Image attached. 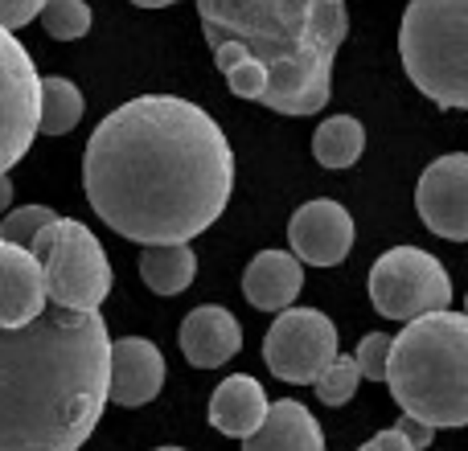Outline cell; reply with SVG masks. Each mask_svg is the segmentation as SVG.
<instances>
[{
    "instance_id": "obj_1",
    "label": "cell",
    "mask_w": 468,
    "mask_h": 451,
    "mask_svg": "<svg viewBox=\"0 0 468 451\" xmlns=\"http://www.w3.org/2000/svg\"><path fill=\"white\" fill-rule=\"evenodd\" d=\"M87 202L140 246H186L222 218L234 152L210 111L177 95H140L115 107L87 140Z\"/></svg>"
},
{
    "instance_id": "obj_2",
    "label": "cell",
    "mask_w": 468,
    "mask_h": 451,
    "mask_svg": "<svg viewBox=\"0 0 468 451\" xmlns=\"http://www.w3.org/2000/svg\"><path fill=\"white\" fill-rule=\"evenodd\" d=\"M112 337L99 312L46 304L0 329V451H79L107 406Z\"/></svg>"
},
{
    "instance_id": "obj_3",
    "label": "cell",
    "mask_w": 468,
    "mask_h": 451,
    "mask_svg": "<svg viewBox=\"0 0 468 451\" xmlns=\"http://www.w3.org/2000/svg\"><path fill=\"white\" fill-rule=\"evenodd\" d=\"M214 62H259L267 74L263 107L313 115L329 103L333 58L349 33L346 0H197Z\"/></svg>"
},
{
    "instance_id": "obj_4",
    "label": "cell",
    "mask_w": 468,
    "mask_h": 451,
    "mask_svg": "<svg viewBox=\"0 0 468 451\" xmlns=\"http://www.w3.org/2000/svg\"><path fill=\"white\" fill-rule=\"evenodd\" d=\"M390 398L407 419L423 427H464L468 423V316L456 308L411 320L390 337L387 378Z\"/></svg>"
},
{
    "instance_id": "obj_5",
    "label": "cell",
    "mask_w": 468,
    "mask_h": 451,
    "mask_svg": "<svg viewBox=\"0 0 468 451\" xmlns=\"http://www.w3.org/2000/svg\"><path fill=\"white\" fill-rule=\"evenodd\" d=\"M411 82L448 111L468 107V0H411L399 25Z\"/></svg>"
},
{
    "instance_id": "obj_6",
    "label": "cell",
    "mask_w": 468,
    "mask_h": 451,
    "mask_svg": "<svg viewBox=\"0 0 468 451\" xmlns=\"http://www.w3.org/2000/svg\"><path fill=\"white\" fill-rule=\"evenodd\" d=\"M25 250L41 263L49 304L70 308V312H99V304L112 291V263L90 226L58 218L41 226Z\"/></svg>"
},
{
    "instance_id": "obj_7",
    "label": "cell",
    "mask_w": 468,
    "mask_h": 451,
    "mask_svg": "<svg viewBox=\"0 0 468 451\" xmlns=\"http://www.w3.org/2000/svg\"><path fill=\"white\" fill-rule=\"evenodd\" d=\"M370 304L387 320H420L452 304V279L444 263L420 246H395L370 267Z\"/></svg>"
},
{
    "instance_id": "obj_8",
    "label": "cell",
    "mask_w": 468,
    "mask_h": 451,
    "mask_svg": "<svg viewBox=\"0 0 468 451\" xmlns=\"http://www.w3.org/2000/svg\"><path fill=\"white\" fill-rule=\"evenodd\" d=\"M41 111V74L29 49L0 29V177L21 161L37 140Z\"/></svg>"
},
{
    "instance_id": "obj_9",
    "label": "cell",
    "mask_w": 468,
    "mask_h": 451,
    "mask_svg": "<svg viewBox=\"0 0 468 451\" xmlns=\"http://www.w3.org/2000/svg\"><path fill=\"white\" fill-rule=\"evenodd\" d=\"M337 357V324L316 308H283L263 337V362L280 382L304 386Z\"/></svg>"
},
{
    "instance_id": "obj_10",
    "label": "cell",
    "mask_w": 468,
    "mask_h": 451,
    "mask_svg": "<svg viewBox=\"0 0 468 451\" xmlns=\"http://www.w3.org/2000/svg\"><path fill=\"white\" fill-rule=\"evenodd\" d=\"M415 205H420V218L431 234H440L448 242H464L468 238V156L448 152L440 161H431L420 177V189H415Z\"/></svg>"
},
{
    "instance_id": "obj_11",
    "label": "cell",
    "mask_w": 468,
    "mask_h": 451,
    "mask_svg": "<svg viewBox=\"0 0 468 451\" xmlns=\"http://www.w3.org/2000/svg\"><path fill=\"white\" fill-rule=\"evenodd\" d=\"M288 255L296 258L300 267H337L346 263V255L354 250V218L341 202H329V197H316V202H304L288 222Z\"/></svg>"
},
{
    "instance_id": "obj_12",
    "label": "cell",
    "mask_w": 468,
    "mask_h": 451,
    "mask_svg": "<svg viewBox=\"0 0 468 451\" xmlns=\"http://www.w3.org/2000/svg\"><path fill=\"white\" fill-rule=\"evenodd\" d=\"M165 386V357L153 341L120 337L107 353V403L115 406H144Z\"/></svg>"
},
{
    "instance_id": "obj_13",
    "label": "cell",
    "mask_w": 468,
    "mask_h": 451,
    "mask_svg": "<svg viewBox=\"0 0 468 451\" xmlns=\"http://www.w3.org/2000/svg\"><path fill=\"white\" fill-rule=\"evenodd\" d=\"M46 279L41 263L25 246L0 242V329H21L46 312Z\"/></svg>"
},
{
    "instance_id": "obj_14",
    "label": "cell",
    "mask_w": 468,
    "mask_h": 451,
    "mask_svg": "<svg viewBox=\"0 0 468 451\" xmlns=\"http://www.w3.org/2000/svg\"><path fill=\"white\" fill-rule=\"evenodd\" d=\"M242 349V329L230 308L202 304L181 320V353L197 370H218Z\"/></svg>"
},
{
    "instance_id": "obj_15",
    "label": "cell",
    "mask_w": 468,
    "mask_h": 451,
    "mask_svg": "<svg viewBox=\"0 0 468 451\" xmlns=\"http://www.w3.org/2000/svg\"><path fill=\"white\" fill-rule=\"evenodd\" d=\"M300 288H304V267L288 250H259L250 258L247 275H242V296L259 312H283V308H292Z\"/></svg>"
},
{
    "instance_id": "obj_16",
    "label": "cell",
    "mask_w": 468,
    "mask_h": 451,
    "mask_svg": "<svg viewBox=\"0 0 468 451\" xmlns=\"http://www.w3.org/2000/svg\"><path fill=\"white\" fill-rule=\"evenodd\" d=\"M242 451H324V431L313 411H304V403L283 398L267 406V419L255 435L242 439Z\"/></svg>"
},
{
    "instance_id": "obj_17",
    "label": "cell",
    "mask_w": 468,
    "mask_h": 451,
    "mask_svg": "<svg viewBox=\"0 0 468 451\" xmlns=\"http://www.w3.org/2000/svg\"><path fill=\"white\" fill-rule=\"evenodd\" d=\"M267 394L263 386H259L255 378H247V373H234L227 378L218 390H214L210 398V423L214 431H222V435L230 439H247L259 431V423L267 419Z\"/></svg>"
},
{
    "instance_id": "obj_18",
    "label": "cell",
    "mask_w": 468,
    "mask_h": 451,
    "mask_svg": "<svg viewBox=\"0 0 468 451\" xmlns=\"http://www.w3.org/2000/svg\"><path fill=\"white\" fill-rule=\"evenodd\" d=\"M140 275L156 296H181L197 275L194 246H144L140 250Z\"/></svg>"
},
{
    "instance_id": "obj_19",
    "label": "cell",
    "mask_w": 468,
    "mask_h": 451,
    "mask_svg": "<svg viewBox=\"0 0 468 451\" xmlns=\"http://www.w3.org/2000/svg\"><path fill=\"white\" fill-rule=\"evenodd\" d=\"M366 148V128L354 115H329L313 136V156L324 169H349Z\"/></svg>"
},
{
    "instance_id": "obj_20",
    "label": "cell",
    "mask_w": 468,
    "mask_h": 451,
    "mask_svg": "<svg viewBox=\"0 0 468 451\" xmlns=\"http://www.w3.org/2000/svg\"><path fill=\"white\" fill-rule=\"evenodd\" d=\"M82 111V90L74 87L70 79H58V74H46L41 79V111H37V131L41 136H66V131L79 128Z\"/></svg>"
},
{
    "instance_id": "obj_21",
    "label": "cell",
    "mask_w": 468,
    "mask_h": 451,
    "mask_svg": "<svg viewBox=\"0 0 468 451\" xmlns=\"http://www.w3.org/2000/svg\"><path fill=\"white\" fill-rule=\"evenodd\" d=\"M37 16L54 41H79L90 33V5L87 0H46Z\"/></svg>"
},
{
    "instance_id": "obj_22",
    "label": "cell",
    "mask_w": 468,
    "mask_h": 451,
    "mask_svg": "<svg viewBox=\"0 0 468 451\" xmlns=\"http://www.w3.org/2000/svg\"><path fill=\"white\" fill-rule=\"evenodd\" d=\"M357 382H362V373H357L354 357H333L329 365H324L321 373H316V398H321L324 406H346L349 398L357 394Z\"/></svg>"
},
{
    "instance_id": "obj_23",
    "label": "cell",
    "mask_w": 468,
    "mask_h": 451,
    "mask_svg": "<svg viewBox=\"0 0 468 451\" xmlns=\"http://www.w3.org/2000/svg\"><path fill=\"white\" fill-rule=\"evenodd\" d=\"M49 222H58V210H49V205H21V210H8L5 222H0V242H8V246H29L33 234Z\"/></svg>"
},
{
    "instance_id": "obj_24",
    "label": "cell",
    "mask_w": 468,
    "mask_h": 451,
    "mask_svg": "<svg viewBox=\"0 0 468 451\" xmlns=\"http://www.w3.org/2000/svg\"><path fill=\"white\" fill-rule=\"evenodd\" d=\"M227 87L234 90L239 99H250V103H263V95H267V74H263V66L259 62H234V66H227Z\"/></svg>"
},
{
    "instance_id": "obj_25",
    "label": "cell",
    "mask_w": 468,
    "mask_h": 451,
    "mask_svg": "<svg viewBox=\"0 0 468 451\" xmlns=\"http://www.w3.org/2000/svg\"><path fill=\"white\" fill-rule=\"evenodd\" d=\"M387 353H390L387 332H370V337H362V345H357V353H354L357 373L370 378V382H382L387 378Z\"/></svg>"
},
{
    "instance_id": "obj_26",
    "label": "cell",
    "mask_w": 468,
    "mask_h": 451,
    "mask_svg": "<svg viewBox=\"0 0 468 451\" xmlns=\"http://www.w3.org/2000/svg\"><path fill=\"white\" fill-rule=\"evenodd\" d=\"M41 5H46V0H0V29L16 33L21 25H29L33 16L41 13Z\"/></svg>"
},
{
    "instance_id": "obj_27",
    "label": "cell",
    "mask_w": 468,
    "mask_h": 451,
    "mask_svg": "<svg viewBox=\"0 0 468 451\" xmlns=\"http://www.w3.org/2000/svg\"><path fill=\"white\" fill-rule=\"evenodd\" d=\"M395 431H399V435H403V439H407V444H411L415 451H423V447L431 444V439H436V431H431V427H423V423H415V419H407V414L395 423Z\"/></svg>"
},
{
    "instance_id": "obj_28",
    "label": "cell",
    "mask_w": 468,
    "mask_h": 451,
    "mask_svg": "<svg viewBox=\"0 0 468 451\" xmlns=\"http://www.w3.org/2000/svg\"><path fill=\"white\" fill-rule=\"evenodd\" d=\"M357 451H415L411 444H407V439L403 435H399V431L395 427H390V431H378V435H374L370 439V444H362V447H357Z\"/></svg>"
},
{
    "instance_id": "obj_29",
    "label": "cell",
    "mask_w": 468,
    "mask_h": 451,
    "mask_svg": "<svg viewBox=\"0 0 468 451\" xmlns=\"http://www.w3.org/2000/svg\"><path fill=\"white\" fill-rule=\"evenodd\" d=\"M8 202H13V181H8V177H0V214L8 210Z\"/></svg>"
},
{
    "instance_id": "obj_30",
    "label": "cell",
    "mask_w": 468,
    "mask_h": 451,
    "mask_svg": "<svg viewBox=\"0 0 468 451\" xmlns=\"http://www.w3.org/2000/svg\"><path fill=\"white\" fill-rule=\"evenodd\" d=\"M132 5H140V8H165V5H177V0H132Z\"/></svg>"
},
{
    "instance_id": "obj_31",
    "label": "cell",
    "mask_w": 468,
    "mask_h": 451,
    "mask_svg": "<svg viewBox=\"0 0 468 451\" xmlns=\"http://www.w3.org/2000/svg\"><path fill=\"white\" fill-rule=\"evenodd\" d=\"M156 451H186V447H156Z\"/></svg>"
}]
</instances>
